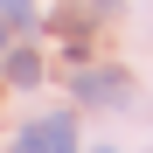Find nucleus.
I'll use <instances>...</instances> for the list:
<instances>
[{
	"mask_svg": "<svg viewBox=\"0 0 153 153\" xmlns=\"http://www.w3.org/2000/svg\"><path fill=\"white\" fill-rule=\"evenodd\" d=\"M14 153H76V125L56 111V118H35L28 132H14Z\"/></svg>",
	"mask_w": 153,
	"mask_h": 153,
	"instance_id": "f257e3e1",
	"label": "nucleus"
},
{
	"mask_svg": "<svg viewBox=\"0 0 153 153\" xmlns=\"http://www.w3.org/2000/svg\"><path fill=\"white\" fill-rule=\"evenodd\" d=\"M70 91L76 105H125V70H76Z\"/></svg>",
	"mask_w": 153,
	"mask_h": 153,
	"instance_id": "f03ea898",
	"label": "nucleus"
},
{
	"mask_svg": "<svg viewBox=\"0 0 153 153\" xmlns=\"http://www.w3.org/2000/svg\"><path fill=\"white\" fill-rule=\"evenodd\" d=\"M7 84H21V91L42 84V56H35V49H14V56H7Z\"/></svg>",
	"mask_w": 153,
	"mask_h": 153,
	"instance_id": "7ed1b4c3",
	"label": "nucleus"
},
{
	"mask_svg": "<svg viewBox=\"0 0 153 153\" xmlns=\"http://www.w3.org/2000/svg\"><path fill=\"white\" fill-rule=\"evenodd\" d=\"M0 21L7 28H35V0H0Z\"/></svg>",
	"mask_w": 153,
	"mask_h": 153,
	"instance_id": "20e7f679",
	"label": "nucleus"
},
{
	"mask_svg": "<svg viewBox=\"0 0 153 153\" xmlns=\"http://www.w3.org/2000/svg\"><path fill=\"white\" fill-rule=\"evenodd\" d=\"M0 49H7V21H0Z\"/></svg>",
	"mask_w": 153,
	"mask_h": 153,
	"instance_id": "39448f33",
	"label": "nucleus"
}]
</instances>
